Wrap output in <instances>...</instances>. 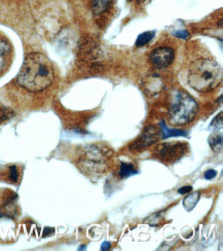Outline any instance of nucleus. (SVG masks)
I'll use <instances>...</instances> for the list:
<instances>
[{"label": "nucleus", "mask_w": 223, "mask_h": 251, "mask_svg": "<svg viewBox=\"0 0 223 251\" xmlns=\"http://www.w3.org/2000/svg\"><path fill=\"white\" fill-rule=\"evenodd\" d=\"M14 60V48L8 38L0 32V77L8 71Z\"/></svg>", "instance_id": "nucleus-6"}, {"label": "nucleus", "mask_w": 223, "mask_h": 251, "mask_svg": "<svg viewBox=\"0 0 223 251\" xmlns=\"http://www.w3.org/2000/svg\"><path fill=\"white\" fill-rule=\"evenodd\" d=\"M217 175V173H216V171H214V170H209V171H207L206 173H205V178L206 179H212V178H214V177Z\"/></svg>", "instance_id": "nucleus-16"}, {"label": "nucleus", "mask_w": 223, "mask_h": 251, "mask_svg": "<svg viewBox=\"0 0 223 251\" xmlns=\"http://www.w3.org/2000/svg\"><path fill=\"white\" fill-rule=\"evenodd\" d=\"M198 111L197 101L188 93L179 91L175 94L169 108L170 122L175 126L186 125L196 118Z\"/></svg>", "instance_id": "nucleus-4"}, {"label": "nucleus", "mask_w": 223, "mask_h": 251, "mask_svg": "<svg viewBox=\"0 0 223 251\" xmlns=\"http://www.w3.org/2000/svg\"><path fill=\"white\" fill-rule=\"evenodd\" d=\"M191 191V186H186V187H182L179 190V194H184V193H188Z\"/></svg>", "instance_id": "nucleus-17"}, {"label": "nucleus", "mask_w": 223, "mask_h": 251, "mask_svg": "<svg viewBox=\"0 0 223 251\" xmlns=\"http://www.w3.org/2000/svg\"><path fill=\"white\" fill-rule=\"evenodd\" d=\"M140 1H142V0H140Z\"/></svg>", "instance_id": "nucleus-19"}, {"label": "nucleus", "mask_w": 223, "mask_h": 251, "mask_svg": "<svg viewBox=\"0 0 223 251\" xmlns=\"http://www.w3.org/2000/svg\"><path fill=\"white\" fill-rule=\"evenodd\" d=\"M14 116V111L7 107H0V124Z\"/></svg>", "instance_id": "nucleus-15"}, {"label": "nucleus", "mask_w": 223, "mask_h": 251, "mask_svg": "<svg viewBox=\"0 0 223 251\" xmlns=\"http://www.w3.org/2000/svg\"><path fill=\"white\" fill-rule=\"evenodd\" d=\"M54 77V67L49 58L40 53H31L24 60L17 82L23 89L37 93L48 89Z\"/></svg>", "instance_id": "nucleus-1"}, {"label": "nucleus", "mask_w": 223, "mask_h": 251, "mask_svg": "<svg viewBox=\"0 0 223 251\" xmlns=\"http://www.w3.org/2000/svg\"><path fill=\"white\" fill-rule=\"evenodd\" d=\"M187 144L183 142H170L157 145L154 150L156 158L165 164H174L186 153Z\"/></svg>", "instance_id": "nucleus-5"}, {"label": "nucleus", "mask_w": 223, "mask_h": 251, "mask_svg": "<svg viewBox=\"0 0 223 251\" xmlns=\"http://www.w3.org/2000/svg\"><path fill=\"white\" fill-rule=\"evenodd\" d=\"M162 131L158 130L154 126H147L143 130L142 134L132 145L131 151H141L143 149L148 148L154 143H156L162 138Z\"/></svg>", "instance_id": "nucleus-7"}, {"label": "nucleus", "mask_w": 223, "mask_h": 251, "mask_svg": "<svg viewBox=\"0 0 223 251\" xmlns=\"http://www.w3.org/2000/svg\"><path fill=\"white\" fill-rule=\"evenodd\" d=\"M136 173H137V169L135 168V166L133 164L123 163L120 167L119 175L122 177V178H125V177H129Z\"/></svg>", "instance_id": "nucleus-12"}, {"label": "nucleus", "mask_w": 223, "mask_h": 251, "mask_svg": "<svg viewBox=\"0 0 223 251\" xmlns=\"http://www.w3.org/2000/svg\"><path fill=\"white\" fill-rule=\"evenodd\" d=\"M174 57H175L174 50L171 48H167V47L156 48L149 55L150 62L155 67H158V68H164L171 65L172 62L174 61Z\"/></svg>", "instance_id": "nucleus-8"}, {"label": "nucleus", "mask_w": 223, "mask_h": 251, "mask_svg": "<svg viewBox=\"0 0 223 251\" xmlns=\"http://www.w3.org/2000/svg\"><path fill=\"white\" fill-rule=\"evenodd\" d=\"M111 3V0H91V7L96 16H99L107 12Z\"/></svg>", "instance_id": "nucleus-10"}, {"label": "nucleus", "mask_w": 223, "mask_h": 251, "mask_svg": "<svg viewBox=\"0 0 223 251\" xmlns=\"http://www.w3.org/2000/svg\"><path fill=\"white\" fill-rule=\"evenodd\" d=\"M109 245H110L109 243H104V244L102 245V250H107V249L109 248V247H108Z\"/></svg>", "instance_id": "nucleus-18"}, {"label": "nucleus", "mask_w": 223, "mask_h": 251, "mask_svg": "<svg viewBox=\"0 0 223 251\" xmlns=\"http://www.w3.org/2000/svg\"><path fill=\"white\" fill-rule=\"evenodd\" d=\"M161 128H162V138L166 139L169 137H172V136H186V132L182 130H176V129H168L167 126L162 122L161 123Z\"/></svg>", "instance_id": "nucleus-11"}, {"label": "nucleus", "mask_w": 223, "mask_h": 251, "mask_svg": "<svg viewBox=\"0 0 223 251\" xmlns=\"http://www.w3.org/2000/svg\"><path fill=\"white\" fill-rule=\"evenodd\" d=\"M209 143L212 146L213 151H220L222 148V136L221 135L218 136L217 134L212 135L209 138Z\"/></svg>", "instance_id": "nucleus-13"}, {"label": "nucleus", "mask_w": 223, "mask_h": 251, "mask_svg": "<svg viewBox=\"0 0 223 251\" xmlns=\"http://www.w3.org/2000/svg\"><path fill=\"white\" fill-rule=\"evenodd\" d=\"M153 36H154V32H145V33H142L141 35H139V37H138V39L136 41V46L137 47L145 46L146 44L149 43V41L153 38Z\"/></svg>", "instance_id": "nucleus-14"}, {"label": "nucleus", "mask_w": 223, "mask_h": 251, "mask_svg": "<svg viewBox=\"0 0 223 251\" xmlns=\"http://www.w3.org/2000/svg\"><path fill=\"white\" fill-rule=\"evenodd\" d=\"M20 176H21V173L16 165L6 167L4 169V172L2 173V178L7 182H12V183H18L20 180Z\"/></svg>", "instance_id": "nucleus-9"}, {"label": "nucleus", "mask_w": 223, "mask_h": 251, "mask_svg": "<svg viewBox=\"0 0 223 251\" xmlns=\"http://www.w3.org/2000/svg\"><path fill=\"white\" fill-rule=\"evenodd\" d=\"M110 161V152L99 145H92L79 156L78 169L89 176H99L107 171Z\"/></svg>", "instance_id": "nucleus-3"}, {"label": "nucleus", "mask_w": 223, "mask_h": 251, "mask_svg": "<svg viewBox=\"0 0 223 251\" xmlns=\"http://www.w3.org/2000/svg\"><path fill=\"white\" fill-rule=\"evenodd\" d=\"M189 86L198 92L206 93L218 87L222 70L218 63L209 58H200L191 63L188 71Z\"/></svg>", "instance_id": "nucleus-2"}]
</instances>
